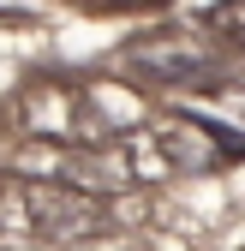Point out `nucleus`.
<instances>
[{"instance_id":"nucleus-2","label":"nucleus","mask_w":245,"mask_h":251,"mask_svg":"<svg viewBox=\"0 0 245 251\" xmlns=\"http://www.w3.org/2000/svg\"><path fill=\"white\" fill-rule=\"evenodd\" d=\"M126 66H132L138 78H149V84H168L173 96H192V90H203L209 78H221L209 42L192 36V30H173V36H149V42H138Z\"/></svg>"},{"instance_id":"nucleus-5","label":"nucleus","mask_w":245,"mask_h":251,"mask_svg":"<svg viewBox=\"0 0 245 251\" xmlns=\"http://www.w3.org/2000/svg\"><path fill=\"white\" fill-rule=\"evenodd\" d=\"M108 6H162V0H108Z\"/></svg>"},{"instance_id":"nucleus-3","label":"nucleus","mask_w":245,"mask_h":251,"mask_svg":"<svg viewBox=\"0 0 245 251\" xmlns=\"http://www.w3.org/2000/svg\"><path fill=\"white\" fill-rule=\"evenodd\" d=\"M192 102L203 108V120H209V126L245 132V78H209L203 90H192Z\"/></svg>"},{"instance_id":"nucleus-1","label":"nucleus","mask_w":245,"mask_h":251,"mask_svg":"<svg viewBox=\"0 0 245 251\" xmlns=\"http://www.w3.org/2000/svg\"><path fill=\"white\" fill-rule=\"evenodd\" d=\"M108 222H120L102 192H84L66 179H18L0 192V233L6 239H42V245H90L108 239Z\"/></svg>"},{"instance_id":"nucleus-4","label":"nucleus","mask_w":245,"mask_h":251,"mask_svg":"<svg viewBox=\"0 0 245 251\" xmlns=\"http://www.w3.org/2000/svg\"><path fill=\"white\" fill-rule=\"evenodd\" d=\"M90 102H96V114L108 120V126H120V132H132V126H144V96L138 90H126V84H90Z\"/></svg>"}]
</instances>
